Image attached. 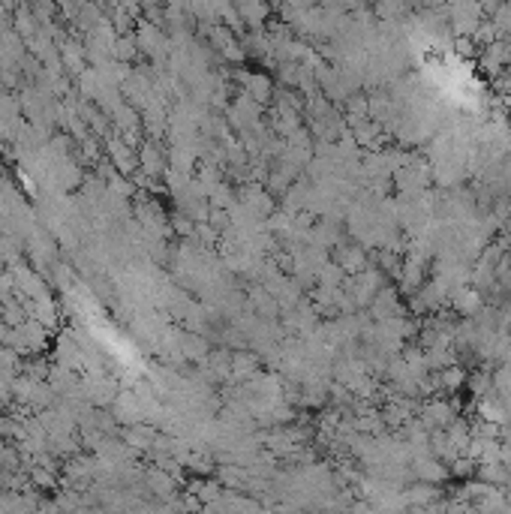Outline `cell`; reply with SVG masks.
I'll return each instance as SVG.
<instances>
[]
</instances>
